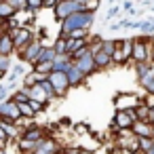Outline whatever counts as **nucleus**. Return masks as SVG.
<instances>
[{
  "label": "nucleus",
  "instance_id": "f704fd0d",
  "mask_svg": "<svg viewBox=\"0 0 154 154\" xmlns=\"http://www.w3.org/2000/svg\"><path fill=\"white\" fill-rule=\"evenodd\" d=\"M5 150V141H0V152H2Z\"/></svg>",
  "mask_w": 154,
  "mask_h": 154
},
{
  "label": "nucleus",
  "instance_id": "c85d7f7f",
  "mask_svg": "<svg viewBox=\"0 0 154 154\" xmlns=\"http://www.w3.org/2000/svg\"><path fill=\"white\" fill-rule=\"evenodd\" d=\"M122 9H125V11L129 13V17H133V15L137 13V11L133 9V2H131V0H125V2H122Z\"/></svg>",
  "mask_w": 154,
  "mask_h": 154
},
{
  "label": "nucleus",
  "instance_id": "c9c22d12",
  "mask_svg": "<svg viewBox=\"0 0 154 154\" xmlns=\"http://www.w3.org/2000/svg\"><path fill=\"white\" fill-rule=\"evenodd\" d=\"M108 2H110V5H114V2H116V0H108Z\"/></svg>",
  "mask_w": 154,
  "mask_h": 154
},
{
  "label": "nucleus",
  "instance_id": "4468645a",
  "mask_svg": "<svg viewBox=\"0 0 154 154\" xmlns=\"http://www.w3.org/2000/svg\"><path fill=\"white\" fill-rule=\"evenodd\" d=\"M28 93H30L32 99H38V101H45V103H51V97H49L47 89H45L40 82H36L34 87H28Z\"/></svg>",
  "mask_w": 154,
  "mask_h": 154
},
{
  "label": "nucleus",
  "instance_id": "ddd939ff",
  "mask_svg": "<svg viewBox=\"0 0 154 154\" xmlns=\"http://www.w3.org/2000/svg\"><path fill=\"white\" fill-rule=\"evenodd\" d=\"M133 133L137 137H148V135H154V125L150 120H135L133 122Z\"/></svg>",
  "mask_w": 154,
  "mask_h": 154
},
{
  "label": "nucleus",
  "instance_id": "2eb2a0df",
  "mask_svg": "<svg viewBox=\"0 0 154 154\" xmlns=\"http://www.w3.org/2000/svg\"><path fill=\"white\" fill-rule=\"evenodd\" d=\"M13 51H17V49H15V40H13V36H11L9 32H2V34H0V53L13 55Z\"/></svg>",
  "mask_w": 154,
  "mask_h": 154
},
{
  "label": "nucleus",
  "instance_id": "393cba45",
  "mask_svg": "<svg viewBox=\"0 0 154 154\" xmlns=\"http://www.w3.org/2000/svg\"><path fill=\"white\" fill-rule=\"evenodd\" d=\"M28 101H30V106H32V108H34V110H36V112H38V114H40V112H42V108H45V106H47V103H45V101H38V99H32V97H30V99H28Z\"/></svg>",
  "mask_w": 154,
  "mask_h": 154
},
{
  "label": "nucleus",
  "instance_id": "6ab92c4d",
  "mask_svg": "<svg viewBox=\"0 0 154 154\" xmlns=\"http://www.w3.org/2000/svg\"><path fill=\"white\" fill-rule=\"evenodd\" d=\"M38 82V74L32 70V72H28L26 76H23V87H34Z\"/></svg>",
  "mask_w": 154,
  "mask_h": 154
},
{
  "label": "nucleus",
  "instance_id": "473e14b6",
  "mask_svg": "<svg viewBox=\"0 0 154 154\" xmlns=\"http://www.w3.org/2000/svg\"><path fill=\"white\" fill-rule=\"evenodd\" d=\"M150 61L154 63V49H152V55H150Z\"/></svg>",
  "mask_w": 154,
  "mask_h": 154
},
{
  "label": "nucleus",
  "instance_id": "f03ea898",
  "mask_svg": "<svg viewBox=\"0 0 154 154\" xmlns=\"http://www.w3.org/2000/svg\"><path fill=\"white\" fill-rule=\"evenodd\" d=\"M133 122H135L133 108H129V110L116 108L114 118H112V122H110V131H112V133H116V131H120V129H131V127H133Z\"/></svg>",
  "mask_w": 154,
  "mask_h": 154
},
{
  "label": "nucleus",
  "instance_id": "423d86ee",
  "mask_svg": "<svg viewBox=\"0 0 154 154\" xmlns=\"http://www.w3.org/2000/svg\"><path fill=\"white\" fill-rule=\"evenodd\" d=\"M42 47H45V45H42V40H36V38H34L30 45H26V47L19 51V53H21V59H23V61H28L30 66H34V63L38 61V55H40Z\"/></svg>",
  "mask_w": 154,
  "mask_h": 154
},
{
  "label": "nucleus",
  "instance_id": "9d476101",
  "mask_svg": "<svg viewBox=\"0 0 154 154\" xmlns=\"http://www.w3.org/2000/svg\"><path fill=\"white\" fill-rule=\"evenodd\" d=\"M74 63L87 74V76H91L93 72H97V63H95V57H93V51H89L87 55H82L80 59H74Z\"/></svg>",
  "mask_w": 154,
  "mask_h": 154
},
{
  "label": "nucleus",
  "instance_id": "a878e982",
  "mask_svg": "<svg viewBox=\"0 0 154 154\" xmlns=\"http://www.w3.org/2000/svg\"><path fill=\"white\" fill-rule=\"evenodd\" d=\"M9 2L17 9V11H23V9H28V0H9Z\"/></svg>",
  "mask_w": 154,
  "mask_h": 154
},
{
  "label": "nucleus",
  "instance_id": "7c9ffc66",
  "mask_svg": "<svg viewBox=\"0 0 154 154\" xmlns=\"http://www.w3.org/2000/svg\"><path fill=\"white\" fill-rule=\"evenodd\" d=\"M87 127H89V125H76V129H74V131H76L78 135H85V133H89V129H87Z\"/></svg>",
  "mask_w": 154,
  "mask_h": 154
},
{
  "label": "nucleus",
  "instance_id": "9b49d317",
  "mask_svg": "<svg viewBox=\"0 0 154 154\" xmlns=\"http://www.w3.org/2000/svg\"><path fill=\"white\" fill-rule=\"evenodd\" d=\"M66 74H68V80H70V87H72V89L80 87V85L87 80V74H85V72L74 63V61H72V66L68 68V72H66Z\"/></svg>",
  "mask_w": 154,
  "mask_h": 154
},
{
  "label": "nucleus",
  "instance_id": "6e6552de",
  "mask_svg": "<svg viewBox=\"0 0 154 154\" xmlns=\"http://www.w3.org/2000/svg\"><path fill=\"white\" fill-rule=\"evenodd\" d=\"M53 152H63V148H59V143L55 141L53 135H47V137H42V139L38 141L34 154H53Z\"/></svg>",
  "mask_w": 154,
  "mask_h": 154
},
{
  "label": "nucleus",
  "instance_id": "412c9836",
  "mask_svg": "<svg viewBox=\"0 0 154 154\" xmlns=\"http://www.w3.org/2000/svg\"><path fill=\"white\" fill-rule=\"evenodd\" d=\"M9 68H11V55L0 53V70H2V72H9Z\"/></svg>",
  "mask_w": 154,
  "mask_h": 154
},
{
  "label": "nucleus",
  "instance_id": "72a5a7b5",
  "mask_svg": "<svg viewBox=\"0 0 154 154\" xmlns=\"http://www.w3.org/2000/svg\"><path fill=\"white\" fill-rule=\"evenodd\" d=\"M5 74H7V72H2V70H0V80H2V78H5Z\"/></svg>",
  "mask_w": 154,
  "mask_h": 154
},
{
  "label": "nucleus",
  "instance_id": "c756f323",
  "mask_svg": "<svg viewBox=\"0 0 154 154\" xmlns=\"http://www.w3.org/2000/svg\"><path fill=\"white\" fill-rule=\"evenodd\" d=\"M61 0H45V9H55Z\"/></svg>",
  "mask_w": 154,
  "mask_h": 154
},
{
  "label": "nucleus",
  "instance_id": "dca6fc26",
  "mask_svg": "<svg viewBox=\"0 0 154 154\" xmlns=\"http://www.w3.org/2000/svg\"><path fill=\"white\" fill-rule=\"evenodd\" d=\"M17 13V9L9 2V0H0V19H11Z\"/></svg>",
  "mask_w": 154,
  "mask_h": 154
},
{
  "label": "nucleus",
  "instance_id": "2f4dec72",
  "mask_svg": "<svg viewBox=\"0 0 154 154\" xmlns=\"http://www.w3.org/2000/svg\"><path fill=\"white\" fill-rule=\"evenodd\" d=\"M148 120L154 125V110H152V108H150V116H148Z\"/></svg>",
  "mask_w": 154,
  "mask_h": 154
},
{
  "label": "nucleus",
  "instance_id": "cd10ccee",
  "mask_svg": "<svg viewBox=\"0 0 154 154\" xmlns=\"http://www.w3.org/2000/svg\"><path fill=\"white\" fill-rule=\"evenodd\" d=\"M85 9L97 13V9H99V0H87V2H85Z\"/></svg>",
  "mask_w": 154,
  "mask_h": 154
},
{
  "label": "nucleus",
  "instance_id": "0eeeda50",
  "mask_svg": "<svg viewBox=\"0 0 154 154\" xmlns=\"http://www.w3.org/2000/svg\"><path fill=\"white\" fill-rule=\"evenodd\" d=\"M49 80L55 85V89H57V97L66 95L68 89H72V87H70V80H68V74H66L63 70H53V72L49 74Z\"/></svg>",
  "mask_w": 154,
  "mask_h": 154
},
{
  "label": "nucleus",
  "instance_id": "aec40b11",
  "mask_svg": "<svg viewBox=\"0 0 154 154\" xmlns=\"http://www.w3.org/2000/svg\"><path fill=\"white\" fill-rule=\"evenodd\" d=\"M13 99H15L17 103H21V101H28V99H30L28 87H26V89H19V91H15V93H13Z\"/></svg>",
  "mask_w": 154,
  "mask_h": 154
},
{
  "label": "nucleus",
  "instance_id": "bb28decb",
  "mask_svg": "<svg viewBox=\"0 0 154 154\" xmlns=\"http://www.w3.org/2000/svg\"><path fill=\"white\" fill-rule=\"evenodd\" d=\"M120 9H122V7H116V5H112V7L108 9V13H106V19H112V17H116V15L120 13Z\"/></svg>",
  "mask_w": 154,
  "mask_h": 154
},
{
  "label": "nucleus",
  "instance_id": "f8f14e48",
  "mask_svg": "<svg viewBox=\"0 0 154 154\" xmlns=\"http://www.w3.org/2000/svg\"><path fill=\"white\" fill-rule=\"evenodd\" d=\"M93 57H95L97 70H108L110 66H114V59H112V55H110L108 51H103V49H97V51H93Z\"/></svg>",
  "mask_w": 154,
  "mask_h": 154
},
{
  "label": "nucleus",
  "instance_id": "a211bd4d",
  "mask_svg": "<svg viewBox=\"0 0 154 154\" xmlns=\"http://www.w3.org/2000/svg\"><path fill=\"white\" fill-rule=\"evenodd\" d=\"M19 110H21V116H26V118H30V120L38 114V112L30 106V101H21V103H19Z\"/></svg>",
  "mask_w": 154,
  "mask_h": 154
},
{
  "label": "nucleus",
  "instance_id": "f257e3e1",
  "mask_svg": "<svg viewBox=\"0 0 154 154\" xmlns=\"http://www.w3.org/2000/svg\"><path fill=\"white\" fill-rule=\"evenodd\" d=\"M61 23V32L59 34H63V36H68L72 30H76V28H87V30H91V26L95 23V11H78V13H72L70 17H66V19H61L59 21Z\"/></svg>",
  "mask_w": 154,
  "mask_h": 154
},
{
  "label": "nucleus",
  "instance_id": "b1692460",
  "mask_svg": "<svg viewBox=\"0 0 154 154\" xmlns=\"http://www.w3.org/2000/svg\"><path fill=\"white\" fill-rule=\"evenodd\" d=\"M28 9H34V11L45 9V0H28Z\"/></svg>",
  "mask_w": 154,
  "mask_h": 154
},
{
  "label": "nucleus",
  "instance_id": "20e7f679",
  "mask_svg": "<svg viewBox=\"0 0 154 154\" xmlns=\"http://www.w3.org/2000/svg\"><path fill=\"white\" fill-rule=\"evenodd\" d=\"M9 34L13 36V40H15V49H17V51H21L26 45H30V42L34 40V34H32L30 26H15L13 30H9Z\"/></svg>",
  "mask_w": 154,
  "mask_h": 154
},
{
  "label": "nucleus",
  "instance_id": "f3484780",
  "mask_svg": "<svg viewBox=\"0 0 154 154\" xmlns=\"http://www.w3.org/2000/svg\"><path fill=\"white\" fill-rule=\"evenodd\" d=\"M34 72H42V74H51L53 72V61H36L32 66Z\"/></svg>",
  "mask_w": 154,
  "mask_h": 154
},
{
  "label": "nucleus",
  "instance_id": "5701e85b",
  "mask_svg": "<svg viewBox=\"0 0 154 154\" xmlns=\"http://www.w3.org/2000/svg\"><path fill=\"white\" fill-rule=\"evenodd\" d=\"M116 45H118L116 40H103V42H101V49H103V51H108V53L112 55V53H114V49H116Z\"/></svg>",
  "mask_w": 154,
  "mask_h": 154
},
{
  "label": "nucleus",
  "instance_id": "39448f33",
  "mask_svg": "<svg viewBox=\"0 0 154 154\" xmlns=\"http://www.w3.org/2000/svg\"><path fill=\"white\" fill-rule=\"evenodd\" d=\"M0 116H2L5 120H13V122H17V120L21 118L19 103H17L13 97L5 99V101H0Z\"/></svg>",
  "mask_w": 154,
  "mask_h": 154
},
{
  "label": "nucleus",
  "instance_id": "7ed1b4c3",
  "mask_svg": "<svg viewBox=\"0 0 154 154\" xmlns=\"http://www.w3.org/2000/svg\"><path fill=\"white\" fill-rule=\"evenodd\" d=\"M78 11H85L82 2H78V0H61L53 9V15H55L57 21H61V19H66V17H70L72 13H78Z\"/></svg>",
  "mask_w": 154,
  "mask_h": 154
},
{
  "label": "nucleus",
  "instance_id": "1a4fd4ad",
  "mask_svg": "<svg viewBox=\"0 0 154 154\" xmlns=\"http://www.w3.org/2000/svg\"><path fill=\"white\" fill-rule=\"evenodd\" d=\"M139 101H143L141 97H135L133 93H118L114 97V106L116 108H122V110H129V108H135Z\"/></svg>",
  "mask_w": 154,
  "mask_h": 154
},
{
  "label": "nucleus",
  "instance_id": "4be33fe9",
  "mask_svg": "<svg viewBox=\"0 0 154 154\" xmlns=\"http://www.w3.org/2000/svg\"><path fill=\"white\" fill-rule=\"evenodd\" d=\"M68 36H70V38H87V36H89V30H87V28H76V30H72Z\"/></svg>",
  "mask_w": 154,
  "mask_h": 154
}]
</instances>
